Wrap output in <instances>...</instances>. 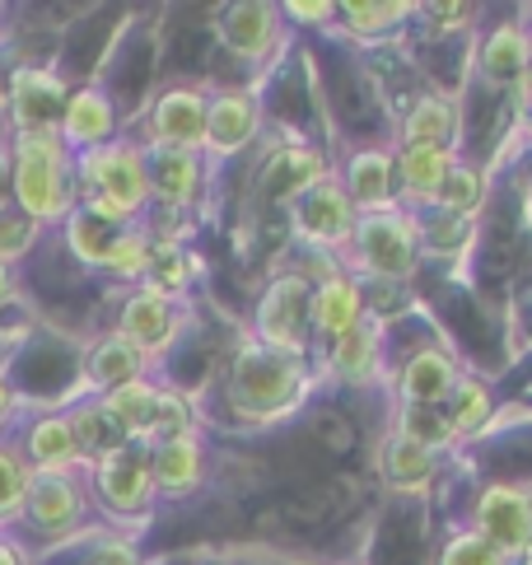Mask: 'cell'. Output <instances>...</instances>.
<instances>
[{"label": "cell", "instance_id": "obj_33", "mask_svg": "<svg viewBox=\"0 0 532 565\" xmlns=\"http://www.w3.org/2000/svg\"><path fill=\"white\" fill-rule=\"evenodd\" d=\"M481 196H486V178L472 164H454V169H448V178H444V188H439L435 211L458 215V220H472L477 206H481Z\"/></svg>", "mask_w": 532, "mask_h": 565}, {"label": "cell", "instance_id": "obj_38", "mask_svg": "<svg viewBox=\"0 0 532 565\" xmlns=\"http://www.w3.org/2000/svg\"><path fill=\"white\" fill-rule=\"evenodd\" d=\"M439 565H509V556H500L481 533H454Z\"/></svg>", "mask_w": 532, "mask_h": 565}, {"label": "cell", "instance_id": "obj_6", "mask_svg": "<svg viewBox=\"0 0 532 565\" xmlns=\"http://www.w3.org/2000/svg\"><path fill=\"white\" fill-rule=\"evenodd\" d=\"M309 328H313V286L304 276H276L266 286L262 305H257V341L276 351L304 355L309 347Z\"/></svg>", "mask_w": 532, "mask_h": 565}, {"label": "cell", "instance_id": "obj_9", "mask_svg": "<svg viewBox=\"0 0 532 565\" xmlns=\"http://www.w3.org/2000/svg\"><path fill=\"white\" fill-rule=\"evenodd\" d=\"M178 328H182L178 295L150 286V280L127 295V305H121V322H117V332L127 337L146 360L159 355V351H169L173 337H178Z\"/></svg>", "mask_w": 532, "mask_h": 565}, {"label": "cell", "instance_id": "obj_5", "mask_svg": "<svg viewBox=\"0 0 532 565\" xmlns=\"http://www.w3.org/2000/svg\"><path fill=\"white\" fill-rule=\"evenodd\" d=\"M89 487L108 514L136 519L150 510L155 500V472H150V449L146 444H121V449L89 462Z\"/></svg>", "mask_w": 532, "mask_h": 565}, {"label": "cell", "instance_id": "obj_46", "mask_svg": "<svg viewBox=\"0 0 532 565\" xmlns=\"http://www.w3.org/2000/svg\"><path fill=\"white\" fill-rule=\"evenodd\" d=\"M6 196H14V183H10V150H0V206H10Z\"/></svg>", "mask_w": 532, "mask_h": 565}, {"label": "cell", "instance_id": "obj_31", "mask_svg": "<svg viewBox=\"0 0 532 565\" xmlns=\"http://www.w3.org/2000/svg\"><path fill=\"white\" fill-rule=\"evenodd\" d=\"M150 253H155V238L146 234V230H121L117 234V244H113V253H108V262H104V271L108 276H117V280H140L146 286V276H150Z\"/></svg>", "mask_w": 532, "mask_h": 565}, {"label": "cell", "instance_id": "obj_21", "mask_svg": "<svg viewBox=\"0 0 532 565\" xmlns=\"http://www.w3.org/2000/svg\"><path fill=\"white\" fill-rule=\"evenodd\" d=\"M146 365L150 360L140 355L136 347L121 332H108V337H98L89 355H85V383L89 388H98V397L121 388V383H131V379H146Z\"/></svg>", "mask_w": 532, "mask_h": 565}, {"label": "cell", "instance_id": "obj_24", "mask_svg": "<svg viewBox=\"0 0 532 565\" xmlns=\"http://www.w3.org/2000/svg\"><path fill=\"white\" fill-rule=\"evenodd\" d=\"M322 173V159L309 150V146H285L276 150L272 159H266V169H262V196H272V201H295L299 192H309Z\"/></svg>", "mask_w": 532, "mask_h": 565}, {"label": "cell", "instance_id": "obj_44", "mask_svg": "<svg viewBox=\"0 0 532 565\" xmlns=\"http://www.w3.org/2000/svg\"><path fill=\"white\" fill-rule=\"evenodd\" d=\"M285 14H299L304 24H322L327 14H337V6H285Z\"/></svg>", "mask_w": 532, "mask_h": 565}, {"label": "cell", "instance_id": "obj_19", "mask_svg": "<svg viewBox=\"0 0 532 565\" xmlns=\"http://www.w3.org/2000/svg\"><path fill=\"white\" fill-rule=\"evenodd\" d=\"M159 397H163L159 383L131 379V383H121V388H113V393L98 397V407H104V416L121 430V439H127V444H146V449H150L155 416H159Z\"/></svg>", "mask_w": 532, "mask_h": 565}, {"label": "cell", "instance_id": "obj_28", "mask_svg": "<svg viewBox=\"0 0 532 565\" xmlns=\"http://www.w3.org/2000/svg\"><path fill=\"white\" fill-rule=\"evenodd\" d=\"M402 140L406 150H448V140H454V104L439 94H421L402 122Z\"/></svg>", "mask_w": 532, "mask_h": 565}, {"label": "cell", "instance_id": "obj_12", "mask_svg": "<svg viewBox=\"0 0 532 565\" xmlns=\"http://www.w3.org/2000/svg\"><path fill=\"white\" fill-rule=\"evenodd\" d=\"M206 104L201 89H163L150 108V146H173V150H206Z\"/></svg>", "mask_w": 532, "mask_h": 565}, {"label": "cell", "instance_id": "obj_11", "mask_svg": "<svg viewBox=\"0 0 532 565\" xmlns=\"http://www.w3.org/2000/svg\"><path fill=\"white\" fill-rule=\"evenodd\" d=\"M19 454L33 472H89V458L79 449V435L66 412L33 416L24 435H19Z\"/></svg>", "mask_w": 532, "mask_h": 565}, {"label": "cell", "instance_id": "obj_13", "mask_svg": "<svg viewBox=\"0 0 532 565\" xmlns=\"http://www.w3.org/2000/svg\"><path fill=\"white\" fill-rule=\"evenodd\" d=\"M477 533L500 556H519L532 547V495L519 487H490L477 504Z\"/></svg>", "mask_w": 532, "mask_h": 565}, {"label": "cell", "instance_id": "obj_1", "mask_svg": "<svg viewBox=\"0 0 532 565\" xmlns=\"http://www.w3.org/2000/svg\"><path fill=\"white\" fill-rule=\"evenodd\" d=\"M75 183H79V206L89 215L108 220L117 230H131L150 201L146 150L136 140L117 136L108 146L75 154Z\"/></svg>", "mask_w": 532, "mask_h": 565}, {"label": "cell", "instance_id": "obj_36", "mask_svg": "<svg viewBox=\"0 0 532 565\" xmlns=\"http://www.w3.org/2000/svg\"><path fill=\"white\" fill-rule=\"evenodd\" d=\"M38 234H43V225L29 220L24 211L14 206V201H10V206H0V262H10V267H14V262L38 244Z\"/></svg>", "mask_w": 532, "mask_h": 565}, {"label": "cell", "instance_id": "obj_7", "mask_svg": "<svg viewBox=\"0 0 532 565\" xmlns=\"http://www.w3.org/2000/svg\"><path fill=\"white\" fill-rule=\"evenodd\" d=\"M290 215H295L299 238H309V244H318V248L351 244L355 220H360V211L351 206V196H345V188L337 183V178H318L309 192H299L290 201Z\"/></svg>", "mask_w": 532, "mask_h": 565}, {"label": "cell", "instance_id": "obj_16", "mask_svg": "<svg viewBox=\"0 0 532 565\" xmlns=\"http://www.w3.org/2000/svg\"><path fill=\"white\" fill-rule=\"evenodd\" d=\"M220 43L234 56H243V62H262V56H272V47L280 43V10L257 6V0L230 6L220 19Z\"/></svg>", "mask_w": 532, "mask_h": 565}, {"label": "cell", "instance_id": "obj_47", "mask_svg": "<svg viewBox=\"0 0 532 565\" xmlns=\"http://www.w3.org/2000/svg\"><path fill=\"white\" fill-rule=\"evenodd\" d=\"M10 412H14V388H10V379L0 374V426L10 420Z\"/></svg>", "mask_w": 532, "mask_h": 565}, {"label": "cell", "instance_id": "obj_39", "mask_svg": "<svg viewBox=\"0 0 532 565\" xmlns=\"http://www.w3.org/2000/svg\"><path fill=\"white\" fill-rule=\"evenodd\" d=\"M421 244H429V248H439V253H454V248H462V238H467V220H458V215H444V211H435L429 220H421Z\"/></svg>", "mask_w": 532, "mask_h": 565}, {"label": "cell", "instance_id": "obj_40", "mask_svg": "<svg viewBox=\"0 0 532 565\" xmlns=\"http://www.w3.org/2000/svg\"><path fill=\"white\" fill-rule=\"evenodd\" d=\"M345 14V24H351L355 33H383V29H393L402 14H412V6H341Z\"/></svg>", "mask_w": 532, "mask_h": 565}, {"label": "cell", "instance_id": "obj_30", "mask_svg": "<svg viewBox=\"0 0 532 565\" xmlns=\"http://www.w3.org/2000/svg\"><path fill=\"white\" fill-rule=\"evenodd\" d=\"M332 370L345 383H364L379 370V332L370 328V322H360L351 337L332 341Z\"/></svg>", "mask_w": 532, "mask_h": 565}, {"label": "cell", "instance_id": "obj_8", "mask_svg": "<svg viewBox=\"0 0 532 565\" xmlns=\"http://www.w3.org/2000/svg\"><path fill=\"white\" fill-rule=\"evenodd\" d=\"M79 514H85V477L79 472H33L29 477V495L19 519L38 529L43 537L71 533Z\"/></svg>", "mask_w": 532, "mask_h": 565}, {"label": "cell", "instance_id": "obj_29", "mask_svg": "<svg viewBox=\"0 0 532 565\" xmlns=\"http://www.w3.org/2000/svg\"><path fill=\"white\" fill-rule=\"evenodd\" d=\"M66 244L75 248V257L79 262H89V267H104L108 262V253H113V244H117V225H108V220H98V215H89L85 206H75L66 220Z\"/></svg>", "mask_w": 532, "mask_h": 565}, {"label": "cell", "instance_id": "obj_14", "mask_svg": "<svg viewBox=\"0 0 532 565\" xmlns=\"http://www.w3.org/2000/svg\"><path fill=\"white\" fill-rule=\"evenodd\" d=\"M61 140L71 146V154H85L117 140V108H113V94H104L98 85L85 89H71L66 98V117H61Z\"/></svg>", "mask_w": 532, "mask_h": 565}, {"label": "cell", "instance_id": "obj_27", "mask_svg": "<svg viewBox=\"0 0 532 565\" xmlns=\"http://www.w3.org/2000/svg\"><path fill=\"white\" fill-rule=\"evenodd\" d=\"M458 159L448 150H402L397 159V183H402V196L406 201H425V206H435L439 201V188L448 169H454Z\"/></svg>", "mask_w": 532, "mask_h": 565}, {"label": "cell", "instance_id": "obj_43", "mask_svg": "<svg viewBox=\"0 0 532 565\" xmlns=\"http://www.w3.org/2000/svg\"><path fill=\"white\" fill-rule=\"evenodd\" d=\"M514 89H519V117H523V127L532 131V66H528V75L519 79Z\"/></svg>", "mask_w": 532, "mask_h": 565}, {"label": "cell", "instance_id": "obj_42", "mask_svg": "<svg viewBox=\"0 0 532 565\" xmlns=\"http://www.w3.org/2000/svg\"><path fill=\"white\" fill-rule=\"evenodd\" d=\"M14 299H19V276H14L10 262H0V309L14 305Z\"/></svg>", "mask_w": 532, "mask_h": 565}, {"label": "cell", "instance_id": "obj_25", "mask_svg": "<svg viewBox=\"0 0 532 565\" xmlns=\"http://www.w3.org/2000/svg\"><path fill=\"white\" fill-rule=\"evenodd\" d=\"M379 472L387 487H397V491H421L429 472H435V454L425 449V444L416 439H406L402 430H393L383 444H379Z\"/></svg>", "mask_w": 532, "mask_h": 565}, {"label": "cell", "instance_id": "obj_22", "mask_svg": "<svg viewBox=\"0 0 532 565\" xmlns=\"http://www.w3.org/2000/svg\"><path fill=\"white\" fill-rule=\"evenodd\" d=\"M364 322V295L351 276H327L322 286L313 290V328L327 341H341L351 337Z\"/></svg>", "mask_w": 532, "mask_h": 565}, {"label": "cell", "instance_id": "obj_32", "mask_svg": "<svg viewBox=\"0 0 532 565\" xmlns=\"http://www.w3.org/2000/svg\"><path fill=\"white\" fill-rule=\"evenodd\" d=\"M71 416V426H75V435H79V449H85V458L89 462H98L104 454H113V449H121V430L113 426V420L104 416V407L98 402H85V407H75V412H66Z\"/></svg>", "mask_w": 532, "mask_h": 565}, {"label": "cell", "instance_id": "obj_2", "mask_svg": "<svg viewBox=\"0 0 532 565\" xmlns=\"http://www.w3.org/2000/svg\"><path fill=\"white\" fill-rule=\"evenodd\" d=\"M14 206L38 225H56L79 206L75 154L61 136H14L10 140Z\"/></svg>", "mask_w": 532, "mask_h": 565}, {"label": "cell", "instance_id": "obj_45", "mask_svg": "<svg viewBox=\"0 0 532 565\" xmlns=\"http://www.w3.org/2000/svg\"><path fill=\"white\" fill-rule=\"evenodd\" d=\"M0 565H29V552L14 547L10 537H0Z\"/></svg>", "mask_w": 532, "mask_h": 565}, {"label": "cell", "instance_id": "obj_37", "mask_svg": "<svg viewBox=\"0 0 532 565\" xmlns=\"http://www.w3.org/2000/svg\"><path fill=\"white\" fill-rule=\"evenodd\" d=\"M402 435L425 444L429 454L444 449L448 439H454V426H448V412L444 407H406L402 412Z\"/></svg>", "mask_w": 532, "mask_h": 565}, {"label": "cell", "instance_id": "obj_4", "mask_svg": "<svg viewBox=\"0 0 532 565\" xmlns=\"http://www.w3.org/2000/svg\"><path fill=\"white\" fill-rule=\"evenodd\" d=\"M351 244H355V262L370 276L402 280V276H412L416 257H421V230H416L412 215L387 206V211H370V215L355 220Z\"/></svg>", "mask_w": 532, "mask_h": 565}, {"label": "cell", "instance_id": "obj_26", "mask_svg": "<svg viewBox=\"0 0 532 565\" xmlns=\"http://www.w3.org/2000/svg\"><path fill=\"white\" fill-rule=\"evenodd\" d=\"M532 66V38L519 24H500L481 47V71L490 85H519Z\"/></svg>", "mask_w": 532, "mask_h": 565}, {"label": "cell", "instance_id": "obj_34", "mask_svg": "<svg viewBox=\"0 0 532 565\" xmlns=\"http://www.w3.org/2000/svg\"><path fill=\"white\" fill-rule=\"evenodd\" d=\"M29 477H33V468L24 462V454H19V444L0 439V523L19 519V510H24Z\"/></svg>", "mask_w": 532, "mask_h": 565}, {"label": "cell", "instance_id": "obj_23", "mask_svg": "<svg viewBox=\"0 0 532 565\" xmlns=\"http://www.w3.org/2000/svg\"><path fill=\"white\" fill-rule=\"evenodd\" d=\"M454 383H458V370L444 351H416L402 370V402L406 407H444Z\"/></svg>", "mask_w": 532, "mask_h": 565}, {"label": "cell", "instance_id": "obj_3", "mask_svg": "<svg viewBox=\"0 0 532 565\" xmlns=\"http://www.w3.org/2000/svg\"><path fill=\"white\" fill-rule=\"evenodd\" d=\"M304 397V355L243 341L230 370V402L248 420H276Z\"/></svg>", "mask_w": 532, "mask_h": 565}, {"label": "cell", "instance_id": "obj_15", "mask_svg": "<svg viewBox=\"0 0 532 565\" xmlns=\"http://www.w3.org/2000/svg\"><path fill=\"white\" fill-rule=\"evenodd\" d=\"M146 150V178H150V196H159L163 206H192L201 192V159L196 150H173V146H140Z\"/></svg>", "mask_w": 532, "mask_h": 565}, {"label": "cell", "instance_id": "obj_18", "mask_svg": "<svg viewBox=\"0 0 532 565\" xmlns=\"http://www.w3.org/2000/svg\"><path fill=\"white\" fill-rule=\"evenodd\" d=\"M337 183L345 188L355 211H364V215L387 211L393 206V192H397V159L387 150H360V154H351V164H345Z\"/></svg>", "mask_w": 532, "mask_h": 565}, {"label": "cell", "instance_id": "obj_41", "mask_svg": "<svg viewBox=\"0 0 532 565\" xmlns=\"http://www.w3.org/2000/svg\"><path fill=\"white\" fill-rule=\"evenodd\" d=\"M89 565H140V552H136L131 537H104V542L94 547Z\"/></svg>", "mask_w": 532, "mask_h": 565}, {"label": "cell", "instance_id": "obj_10", "mask_svg": "<svg viewBox=\"0 0 532 565\" xmlns=\"http://www.w3.org/2000/svg\"><path fill=\"white\" fill-rule=\"evenodd\" d=\"M66 98L71 89L43 66H24L14 71L10 85V117H14V136H61V117H66Z\"/></svg>", "mask_w": 532, "mask_h": 565}, {"label": "cell", "instance_id": "obj_17", "mask_svg": "<svg viewBox=\"0 0 532 565\" xmlns=\"http://www.w3.org/2000/svg\"><path fill=\"white\" fill-rule=\"evenodd\" d=\"M257 98L243 89H224L206 104V150L215 154H238L243 146H253L257 136Z\"/></svg>", "mask_w": 532, "mask_h": 565}, {"label": "cell", "instance_id": "obj_20", "mask_svg": "<svg viewBox=\"0 0 532 565\" xmlns=\"http://www.w3.org/2000/svg\"><path fill=\"white\" fill-rule=\"evenodd\" d=\"M150 472H155V491L163 495H188L201 487L206 477V454H201L196 435H182L169 444H155L150 449Z\"/></svg>", "mask_w": 532, "mask_h": 565}, {"label": "cell", "instance_id": "obj_35", "mask_svg": "<svg viewBox=\"0 0 532 565\" xmlns=\"http://www.w3.org/2000/svg\"><path fill=\"white\" fill-rule=\"evenodd\" d=\"M448 426H454V435H467V430H477L486 412H490V393H486V383L481 379H458L454 383V393H448Z\"/></svg>", "mask_w": 532, "mask_h": 565}]
</instances>
